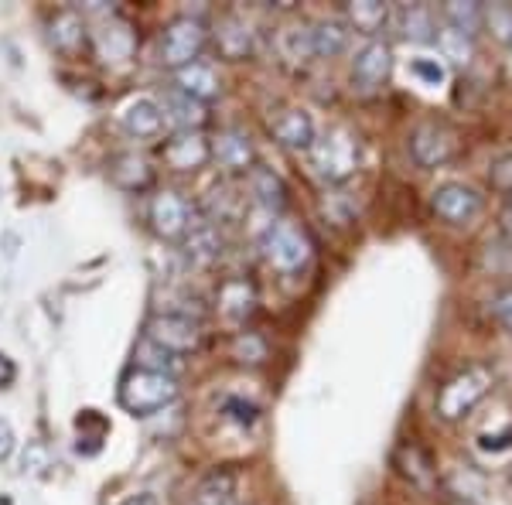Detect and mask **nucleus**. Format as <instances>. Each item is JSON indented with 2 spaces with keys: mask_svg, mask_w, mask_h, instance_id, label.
Wrapping results in <instances>:
<instances>
[{
  "mask_svg": "<svg viewBox=\"0 0 512 505\" xmlns=\"http://www.w3.org/2000/svg\"><path fill=\"white\" fill-rule=\"evenodd\" d=\"M181 246H185V256L192 263H198V267H212V263L222 256V250H226V239H222L216 222L195 219V226L188 229V236L181 239Z\"/></svg>",
  "mask_w": 512,
  "mask_h": 505,
  "instance_id": "nucleus-19",
  "label": "nucleus"
},
{
  "mask_svg": "<svg viewBox=\"0 0 512 505\" xmlns=\"http://www.w3.org/2000/svg\"><path fill=\"white\" fill-rule=\"evenodd\" d=\"M478 447H482L485 454H502L512 447V424H506L499 430V434H485L482 441H478Z\"/></svg>",
  "mask_w": 512,
  "mask_h": 505,
  "instance_id": "nucleus-39",
  "label": "nucleus"
},
{
  "mask_svg": "<svg viewBox=\"0 0 512 505\" xmlns=\"http://www.w3.org/2000/svg\"><path fill=\"white\" fill-rule=\"evenodd\" d=\"M311 45H315V59H335L349 45V24L342 21H318L311 28Z\"/></svg>",
  "mask_w": 512,
  "mask_h": 505,
  "instance_id": "nucleus-28",
  "label": "nucleus"
},
{
  "mask_svg": "<svg viewBox=\"0 0 512 505\" xmlns=\"http://www.w3.org/2000/svg\"><path fill=\"white\" fill-rule=\"evenodd\" d=\"M345 21H349L352 31H359V35L373 41L393 21V11L383 0H352V4H345Z\"/></svg>",
  "mask_w": 512,
  "mask_h": 505,
  "instance_id": "nucleus-23",
  "label": "nucleus"
},
{
  "mask_svg": "<svg viewBox=\"0 0 512 505\" xmlns=\"http://www.w3.org/2000/svg\"><path fill=\"white\" fill-rule=\"evenodd\" d=\"M21 465L24 471H31V475H45V468H52V458H48V447L41 441H28L21 454Z\"/></svg>",
  "mask_w": 512,
  "mask_h": 505,
  "instance_id": "nucleus-36",
  "label": "nucleus"
},
{
  "mask_svg": "<svg viewBox=\"0 0 512 505\" xmlns=\"http://www.w3.org/2000/svg\"><path fill=\"white\" fill-rule=\"evenodd\" d=\"M161 161L168 171L178 175H195L212 161V140L202 130H181V134L168 137L161 144Z\"/></svg>",
  "mask_w": 512,
  "mask_h": 505,
  "instance_id": "nucleus-10",
  "label": "nucleus"
},
{
  "mask_svg": "<svg viewBox=\"0 0 512 505\" xmlns=\"http://www.w3.org/2000/svg\"><path fill=\"white\" fill-rule=\"evenodd\" d=\"M434 41H437V48H441V59H448L454 65H468L475 59V38L461 35V31L441 28Z\"/></svg>",
  "mask_w": 512,
  "mask_h": 505,
  "instance_id": "nucleus-30",
  "label": "nucleus"
},
{
  "mask_svg": "<svg viewBox=\"0 0 512 505\" xmlns=\"http://www.w3.org/2000/svg\"><path fill=\"white\" fill-rule=\"evenodd\" d=\"M250 195L256 198V202L263 205L267 212H280L287 205V188H284V181H280V175H274L270 168H256L250 171Z\"/></svg>",
  "mask_w": 512,
  "mask_h": 505,
  "instance_id": "nucleus-27",
  "label": "nucleus"
},
{
  "mask_svg": "<svg viewBox=\"0 0 512 505\" xmlns=\"http://www.w3.org/2000/svg\"><path fill=\"white\" fill-rule=\"evenodd\" d=\"M212 41H216L219 59L246 62L256 48V31L243 14H226V18H219L216 31H212Z\"/></svg>",
  "mask_w": 512,
  "mask_h": 505,
  "instance_id": "nucleus-14",
  "label": "nucleus"
},
{
  "mask_svg": "<svg viewBox=\"0 0 512 505\" xmlns=\"http://www.w3.org/2000/svg\"><path fill=\"white\" fill-rule=\"evenodd\" d=\"M181 386L178 376L158 369H130L120 379V407L134 417H154V413L168 410L178 400Z\"/></svg>",
  "mask_w": 512,
  "mask_h": 505,
  "instance_id": "nucleus-2",
  "label": "nucleus"
},
{
  "mask_svg": "<svg viewBox=\"0 0 512 505\" xmlns=\"http://www.w3.org/2000/svg\"><path fill=\"white\" fill-rule=\"evenodd\" d=\"M492 383H495V372L489 366H468L461 372H454L448 383L441 386L434 400V410L444 424H458L472 413L485 396L492 393Z\"/></svg>",
  "mask_w": 512,
  "mask_h": 505,
  "instance_id": "nucleus-3",
  "label": "nucleus"
},
{
  "mask_svg": "<svg viewBox=\"0 0 512 505\" xmlns=\"http://www.w3.org/2000/svg\"><path fill=\"white\" fill-rule=\"evenodd\" d=\"M120 505H161V502H158V495H154V492H137V495H127Z\"/></svg>",
  "mask_w": 512,
  "mask_h": 505,
  "instance_id": "nucleus-43",
  "label": "nucleus"
},
{
  "mask_svg": "<svg viewBox=\"0 0 512 505\" xmlns=\"http://www.w3.org/2000/svg\"><path fill=\"white\" fill-rule=\"evenodd\" d=\"M188 505H236V475L226 468H212L192 485Z\"/></svg>",
  "mask_w": 512,
  "mask_h": 505,
  "instance_id": "nucleus-21",
  "label": "nucleus"
},
{
  "mask_svg": "<svg viewBox=\"0 0 512 505\" xmlns=\"http://www.w3.org/2000/svg\"><path fill=\"white\" fill-rule=\"evenodd\" d=\"M444 21H448V28L461 31V35L475 38L478 28L485 24V4H475V0H451V4L441 7Z\"/></svg>",
  "mask_w": 512,
  "mask_h": 505,
  "instance_id": "nucleus-29",
  "label": "nucleus"
},
{
  "mask_svg": "<svg viewBox=\"0 0 512 505\" xmlns=\"http://www.w3.org/2000/svg\"><path fill=\"white\" fill-rule=\"evenodd\" d=\"M175 89L178 93H185L188 99H195V103L209 106L216 103L222 96V82L216 76V69L205 62H195V65H185V69L175 72Z\"/></svg>",
  "mask_w": 512,
  "mask_h": 505,
  "instance_id": "nucleus-20",
  "label": "nucleus"
},
{
  "mask_svg": "<svg viewBox=\"0 0 512 505\" xmlns=\"http://www.w3.org/2000/svg\"><path fill=\"white\" fill-rule=\"evenodd\" d=\"M485 24H489L492 35L499 41H512V7L509 4L485 7Z\"/></svg>",
  "mask_w": 512,
  "mask_h": 505,
  "instance_id": "nucleus-33",
  "label": "nucleus"
},
{
  "mask_svg": "<svg viewBox=\"0 0 512 505\" xmlns=\"http://www.w3.org/2000/svg\"><path fill=\"white\" fill-rule=\"evenodd\" d=\"M161 113H164V123H175L178 134L181 130H202L205 123H209V106L195 103V99H188L185 93H178V89L168 93Z\"/></svg>",
  "mask_w": 512,
  "mask_h": 505,
  "instance_id": "nucleus-25",
  "label": "nucleus"
},
{
  "mask_svg": "<svg viewBox=\"0 0 512 505\" xmlns=\"http://www.w3.org/2000/svg\"><path fill=\"white\" fill-rule=\"evenodd\" d=\"M509 45H512V41H509Z\"/></svg>",
  "mask_w": 512,
  "mask_h": 505,
  "instance_id": "nucleus-44",
  "label": "nucleus"
},
{
  "mask_svg": "<svg viewBox=\"0 0 512 505\" xmlns=\"http://www.w3.org/2000/svg\"><path fill=\"white\" fill-rule=\"evenodd\" d=\"M431 209L437 212V219H444L448 226H468L475 222L485 209V198L478 188L465 185V181H444L434 188L431 195Z\"/></svg>",
  "mask_w": 512,
  "mask_h": 505,
  "instance_id": "nucleus-9",
  "label": "nucleus"
},
{
  "mask_svg": "<svg viewBox=\"0 0 512 505\" xmlns=\"http://www.w3.org/2000/svg\"><path fill=\"white\" fill-rule=\"evenodd\" d=\"M260 253L277 273H301L311 263V256H315V243H311V236L297 222L277 219L263 229Z\"/></svg>",
  "mask_w": 512,
  "mask_h": 505,
  "instance_id": "nucleus-4",
  "label": "nucleus"
},
{
  "mask_svg": "<svg viewBox=\"0 0 512 505\" xmlns=\"http://www.w3.org/2000/svg\"><path fill=\"white\" fill-rule=\"evenodd\" d=\"M120 127L127 130L130 137L151 140L164 130V113H161V106L147 96L127 99V103L120 106Z\"/></svg>",
  "mask_w": 512,
  "mask_h": 505,
  "instance_id": "nucleus-17",
  "label": "nucleus"
},
{
  "mask_svg": "<svg viewBox=\"0 0 512 505\" xmlns=\"http://www.w3.org/2000/svg\"><path fill=\"white\" fill-rule=\"evenodd\" d=\"M209 38H212L209 24L202 18H192V14H181V18L171 21L161 35V65L171 72L185 69V65H195L198 55L209 45Z\"/></svg>",
  "mask_w": 512,
  "mask_h": 505,
  "instance_id": "nucleus-6",
  "label": "nucleus"
},
{
  "mask_svg": "<svg viewBox=\"0 0 512 505\" xmlns=\"http://www.w3.org/2000/svg\"><path fill=\"white\" fill-rule=\"evenodd\" d=\"M110 178L117 181L123 192H147L154 185V168L147 164V157H140L134 151L117 154L110 164Z\"/></svg>",
  "mask_w": 512,
  "mask_h": 505,
  "instance_id": "nucleus-24",
  "label": "nucleus"
},
{
  "mask_svg": "<svg viewBox=\"0 0 512 505\" xmlns=\"http://www.w3.org/2000/svg\"><path fill=\"white\" fill-rule=\"evenodd\" d=\"M14 379H18V366H14L11 355L0 352V389H7V386L14 383Z\"/></svg>",
  "mask_w": 512,
  "mask_h": 505,
  "instance_id": "nucleus-40",
  "label": "nucleus"
},
{
  "mask_svg": "<svg viewBox=\"0 0 512 505\" xmlns=\"http://www.w3.org/2000/svg\"><path fill=\"white\" fill-rule=\"evenodd\" d=\"M499 229H502V236L512 243V198L506 205H502V212H499Z\"/></svg>",
  "mask_w": 512,
  "mask_h": 505,
  "instance_id": "nucleus-42",
  "label": "nucleus"
},
{
  "mask_svg": "<svg viewBox=\"0 0 512 505\" xmlns=\"http://www.w3.org/2000/svg\"><path fill=\"white\" fill-rule=\"evenodd\" d=\"M489 181H492L495 192L512 195V151L509 154H499L489 164Z\"/></svg>",
  "mask_w": 512,
  "mask_h": 505,
  "instance_id": "nucleus-35",
  "label": "nucleus"
},
{
  "mask_svg": "<svg viewBox=\"0 0 512 505\" xmlns=\"http://www.w3.org/2000/svg\"><path fill=\"white\" fill-rule=\"evenodd\" d=\"M144 342L181 359V355H192L202 349V325H198L192 314L161 311V314H151V318H147Z\"/></svg>",
  "mask_w": 512,
  "mask_h": 505,
  "instance_id": "nucleus-5",
  "label": "nucleus"
},
{
  "mask_svg": "<svg viewBox=\"0 0 512 505\" xmlns=\"http://www.w3.org/2000/svg\"><path fill=\"white\" fill-rule=\"evenodd\" d=\"M147 219H151V229L161 239L181 243L188 236V229L195 226V209L175 188H161V192H154L151 205H147Z\"/></svg>",
  "mask_w": 512,
  "mask_h": 505,
  "instance_id": "nucleus-8",
  "label": "nucleus"
},
{
  "mask_svg": "<svg viewBox=\"0 0 512 505\" xmlns=\"http://www.w3.org/2000/svg\"><path fill=\"white\" fill-rule=\"evenodd\" d=\"M212 161L219 164L226 175H250L256 168V147L253 137L243 127H226L212 140Z\"/></svg>",
  "mask_w": 512,
  "mask_h": 505,
  "instance_id": "nucleus-12",
  "label": "nucleus"
},
{
  "mask_svg": "<svg viewBox=\"0 0 512 505\" xmlns=\"http://www.w3.org/2000/svg\"><path fill=\"white\" fill-rule=\"evenodd\" d=\"M222 413H226V417H233L236 424H243V427L256 424V417H260V410H256L253 403L239 400V396H229V400L222 403Z\"/></svg>",
  "mask_w": 512,
  "mask_h": 505,
  "instance_id": "nucleus-37",
  "label": "nucleus"
},
{
  "mask_svg": "<svg viewBox=\"0 0 512 505\" xmlns=\"http://www.w3.org/2000/svg\"><path fill=\"white\" fill-rule=\"evenodd\" d=\"M410 72H414L424 86H444V82H448V69H444L441 59H414L410 62Z\"/></svg>",
  "mask_w": 512,
  "mask_h": 505,
  "instance_id": "nucleus-34",
  "label": "nucleus"
},
{
  "mask_svg": "<svg viewBox=\"0 0 512 505\" xmlns=\"http://www.w3.org/2000/svg\"><path fill=\"white\" fill-rule=\"evenodd\" d=\"M458 154V130L448 127L444 120H424L410 134V157H414L417 168L434 171L454 161Z\"/></svg>",
  "mask_w": 512,
  "mask_h": 505,
  "instance_id": "nucleus-7",
  "label": "nucleus"
},
{
  "mask_svg": "<svg viewBox=\"0 0 512 505\" xmlns=\"http://www.w3.org/2000/svg\"><path fill=\"white\" fill-rule=\"evenodd\" d=\"M216 308H219V318L229 321V325H246L256 311V287L253 280L246 277H226L219 284V294H216Z\"/></svg>",
  "mask_w": 512,
  "mask_h": 505,
  "instance_id": "nucleus-15",
  "label": "nucleus"
},
{
  "mask_svg": "<svg viewBox=\"0 0 512 505\" xmlns=\"http://www.w3.org/2000/svg\"><path fill=\"white\" fill-rule=\"evenodd\" d=\"M393 24H396V31H400L403 41H417V45H424V41L437 38L434 14L427 11L424 4H403L400 11L393 14Z\"/></svg>",
  "mask_w": 512,
  "mask_h": 505,
  "instance_id": "nucleus-26",
  "label": "nucleus"
},
{
  "mask_svg": "<svg viewBox=\"0 0 512 505\" xmlns=\"http://www.w3.org/2000/svg\"><path fill=\"white\" fill-rule=\"evenodd\" d=\"M308 157H311V171H315L321 181L342 185V181H349L355 171H359L362 140L349 127H328L325 134L315 137Z\"/></svg>",
  "mask_w": 512,
  "mask_h": 505,
  "instance_id": "nucleus-1",
  "label": "nucleus"
},
{
  "mask_svg": "<svg viewBox=\"0 0 512 505\" xmlns=\"http://www.w3.org/2000/svg\"><path fill=\"white\" fill-rule=\"evenodd\" d=\"M393 72V48L386 41H366L352 59V82L359 89H379Z\"/></svg>",
  "mask_w": 512,
  "mask_h": 505,
  "instance_id": "nucleus-13",
  "label": "nucleus"
},
{
  "mask_svg": "<svg viewBox=\"0 0 512 505\" xmlns=\"http://www.w3.org/2000/svg\"><path fill=\"white\" fill-rule=\"evenodd\" d=\"M492 311H495V321L512 335V287H506V291H499L492 297Z\"/></svg>",
  "mask_w": 512,
  "mask_h": 505,
  "instance_id": "nucleus-38",
  "label": "nucleus"
},
{
  "mask_svg": "<svg viewBox=\"0 0 512 505\" xmlns=\"http://www.w3.org/2000/svg\"><path fill=\"white\" fill-rule=\"evenodd\" d=\"M233 359L243 366H260V362H267V342L253 331H239L233 338Z\"/></svg>",
  "mask_w": 512,
  "mask_h": 505,
  "instance_id": "nucleus-32",
  "label": "nucleus"
},
{
  "mask_svg": "<svg viewBox=\"0 0 512 505\" xmlns=\"http://www.w3.org/2000/svg\"><path fill=\"white\" fill-rule=\"evenodd\" d=\"M270 134L280 147H287V151H311V144H315L318 130H315V120H311V113L297 110H280L274 120H270Z\"/></svg>",
  "mask_w": 512,
  "mask_h": 505,
  "instance_id": "nucleus-16",
  "label": "nucleus"
},
{
  "mask_svg": "<svg viewBox=\"0 0 512 505\" xmlns=\"http://www.w3.org/2000/svg\"><path fill=\"white\" fill-rule=\"evenodd\" d=\"M393 461H396V468H400V475L414 488H420V492H431L434 488L437 468H434V461L427 458V451H420L417 444H400L393 454Z\"/></svg>",
  "mask_w": 512,
  "mask_h": 505,
  "instance_id": "nucleus-22",
  "label": "nucleus"
},
{
  "mask_svg": "<svg viewBox=\"0 0 512 505\" xmlns=\"http://www.w3.org/2000/svg\"><path fill=\"white\" fill-rule=\"evenodd\" d=\"M14 454V430L7 420H0V461H7Z\"/></svg>",
  "mask_w": 512,
  "mask_h": 505,
  "instance_id": "nucleus-41",
  "label": "nucleus"
},
{
  "mask_svg": "<svg viewBox=\"0 0 512 505\" xmlns=\"http://www.w3.org/2000/svg\"><path fill=\"white\" fill-rule=\"evenodd\" d=\"M277 48L284 59L308 65L315 59V45H311V28H284L277 38Z\"/></svg>",
  "mask_w": 512,
  "mask_h": 505,
  "instance_id": "nucleus-31",
  "label": "nucleus"
},
{
  "mask_svg": "<svg viewBox=\"0 0 512 505\" xmlns=\"http://www.w3.org/2000/svg\"><path fill=\"white\" fill-rule=\"evenodd\" d=\"M93 48H96V55L103 62H127L130 55H134V48H137V31L130 28L127 21L110 18L93 35Z\"/></svg>",
  "mask_w": 512,
  "mask_h": 505,
  "instance_id": "nucleus-18",
  "label": "nucleus"
},
{
  "mask_svg": "<svg viewBox=\"0 0 512 505\" xmlns=\"http://www.w3.org/2000/svg\"><path fill=\"white\" fill-rule=\"evenodd\" d=\"M48 45L59 55H65V59H76V55L93 48L89 24L76 7H62V11H55L52 18H48Z\"/></svg>",
  "mask_w": 512,
  "mask_h": 505,
  "instance_id": "nucleus-11",
  "label": "nucleus"
}]
</instances>
